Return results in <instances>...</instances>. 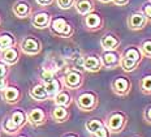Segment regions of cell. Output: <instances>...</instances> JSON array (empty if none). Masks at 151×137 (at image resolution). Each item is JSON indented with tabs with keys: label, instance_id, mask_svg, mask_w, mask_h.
<instances>
[{
	"label": "cell",
	"instance_id": "cell-1",
	"mask_svg": "<svg viewBox=\"0 0 151 137\" xmlns=\"http://www.w3.org/2000/svg\"><path fill=\"white\" fill-rule=\"evenodd\" d=\"M142 59V54L141 51L136 49V47H129V49L124 52L122 58L120 59V65L125 69L127 72H132L136 69L137 64Z\"/></svg>",
	"mask_w": 151,
	"mask_h": 137
},
{
	"label": "cell",
	"instance_id": "cell-2",
	"mask_svg": "<svg viewBox=\"0 0 151 137\" xmlns=\"http://www.w3.org/2000/svg\"><path fill=\"white\" fill-rule=\"evenodd\" d=\"M125 123H127V116L122 112H115L109 116L106 127L109 129V132H120L124 128Z\"/></svg>",
	"mask_w": 151,
	"mask_h": 137
},
{
	"label": "cell",
	"instance_id": "cell-3",
	"mask_svg": "<svg viewBox=\"0 0 151 137\" xmlns=\"http://www.w3.org/2000/svg\"><path fill=\"white\" fill-rule=\"evenodd\" d=\"M51 29L53 33L60 37H69L72 34V26L61 17L55 18V20L51 22Z\"/></svg>",
	"mask_w": 151,
	"mask_h": 137
},
{
	"label": "cell",
	"instance_id": "cell-4",
	"mask_svg": "<svg viewBox=\"0 0 151 137\" xmlns=\"http://www.w3.org/2000/svg\"><path fill=\"white\" fill-rule=\"evenodd\" d=\"M77 104L80 108H82L85 111H90L91 108L95 107L96 104V95L94 93H83L78 97Z\"/></svg>",
	"mask_w": 151,
	"mask_h": 137
},
{
	"label": "cell",
	"instance_id": "cell-5",
	"mask_svg": "<svg viewBox=\"0 0 151 137\" xmlns=\"http://www.w3.org/2000/svg\"><path fill=\"white\" fill-rule=\"evenodd\" d=\"M21 50L25 54H27V55H35V54H38L40 51V44L35 38L27 37L21 43Z\"/></svg>",
	"mask_w": 151,
	"mask_h": 137
},
{
	"label": "cell",
	"instance_id": "cell-6",
	"mask_svg": "<svg viewBox=\"0 0 151 137\" xmlns=\"http://www.w3.org/2000/svg\"><path fill=\"white\" fill-rule=\"evenodd\" d=\"M112 89L116 94L119 95H127L130 91V82L125 77H116L112 82Z\"/></svg>",
	"mask_w": 151,
	"mask_h": 137
},
{
	"label": "cell",
	"instance_id": "cell-7",
	"mask_svg": "<svg viewBox=\"0 0 151 137\" xmlns=\"http://www.w3.org/2000/svg\"><path fill=\"white\" fill-rule=\"evenodd\" d=\"M120 55L113 50H107L102 55V64H104L108 68H113L120 64Z\"/></svg>",
	"mask_w": 151,
	"mask_h": 137
},
{
	"label": "cell",
	"instance_id": "cell-8",
	"mask_svg": "<svg viewBox=\"0 0 151 137\" xmlns=\"http://www.w3.org/2000/svg\"><path fill=\"white\" fill-rule=\"evenodd\" d=\"M64 81H65V85H67L68 88L76 89L82 84V75L77 71H70V72L67 73Z\"/></svg>",
	"mask_w": 151,
	"mask_h": 137
},
{
	"label": "cell",
	"instance_id": "cell-9",
	"mask_svg": "<svg viewBox=\"0 0 151 137\" xmlns=\"http://www.w3.org/2000/svg\"><path fill=\"white\" fill-rule=\"evenodd\" d=\"M146 20L147 18L143 16V13L141 12H137V13H133L129 18L128 24H129V28L132 30H138V29H142L143 25L146 24Z\"/></svg>",
	"mask_w": 151,
	"mask_h": 137
},
{
	"label": "cell",
	"instance_id": "cell-10",
	"mask_svg": "<svg viewBox=\"0 0 151 137\" xmlns=\"http://www.w3.org/2000/svg\"><path fill=\"white\" fill-rule=\"evenodd\" d=\"M102 67V60H100L98 56H86L83 58V68L86 71H90V72H96L100 69Z\"/></svg>",
	"mask_w": 151,
	"mask_h": 137
},
{
	"label": "cell",
	"instance_id": "cell-11",
	"mask_svg": "<svg viewBox=\"0 0 151 137\" xmlns=\"http://www.w3.org/2000/svg\"><path fill=\"white\" fill-rule=\"evenodd\" d=\"M45 89H46V93L48 97H55L56 94L60 91V89H61V84H60V81L59 80H56V78H53L51 80V81H48V82H45Z\"/></svg>",
	"mask_w": 151,
	"mask_h": 137
},
{
	"label": "cell",
	"instance_id": "cell-12",
	"mask_svg": "<svg viewBox=\"0 0 151 137\" xmlns=\"http://www.w3.org/2000/svg\"><path fill=\"white\" fill-rule=\"evenodd\" d=\"M85 24L89 29H99L102 25V18L98 13H87L85 17Z\"/></svg>",
	"mask_w": 151,
	"mask_h": 137
},
{
	"label": "cell",
	"instance_id": "cell-13",
	"mask_svg": "<svg viewBox=\"0 0 151 137\" xmlns=\"http://www.w3.org/2000/svg\"><path fill=\"white\" fill-rule=\"evenodd\" d=\"M45 112H43V110H40V108H34V110L30 111L29 114V122L33 123L34 125H39V124H42L45 122Z\"/></svg>",
	"mask_w": 151,
	"mask_h": 137
},
{
	"label": "cell",
	"instance_id": "cell-14",
	"mask_svg": "<svg viewBox=\"0 0 151 137\" xmlns=\"http://www.w3.org/2000/svg\"><path fill=\"white\" fill-rule=\"evenodd\" d=\"M48 22H50V16H48V13H46V12L37 13L33 18V25L37 28H39V29L46 28L47 25H48Z\"/></svg>",
	"mask_w": 151,
	"mask_h": 137
},
{
	"label": "cell",
	"instance_id": "cell-15",
	"mask_svg": "<svg viewBox=\"0 0 151 137\" xmlns=\"http://www.w3.org/2000/svg\"><path fill=\"white\" fill-rule=\"evenodd\" d=\"M3 59H4L5 63L8 64H14L18 60V52L17 50L13 49V47H8L3 51Z\"/></svg>",
	"mask_w": 151,
	"mask_h": 137
},
{
	"label": "cell",
	"instance_id": "cell-16",
	"mask_svg": "<svg viewBox=\"0 0 151 137\" xmlns=\"http://www.w3.org/2000/svg\"><path fill=\"white\" fill-rule=\"evenodd\" d=\"M117 44H119V39L113 37L112 34H106L102 38V47L104 50H115Z\"/></svg>",
	"mask_w": 151,
	"mask_h": 137
},
{
	"label": "cell",
	"instance_id": "cell-17",
	"mask_svg": "<svg viewBox=\"0 0 151 137\" xmlns=\"http://www.w3.org/2000/svg\"><path fill=\"white\" fill-rule=\"evenodd\" d=\"M13 12L17 17H26L30 12V7L27 3L25 1H18L17 4H14L13 7Z\"/></svg>",
	"mask_w": 151,
	"mask_h": 137
},
{
	"label": "cell",
	"instance_id": "cell-18",
	"mask_svg": "<svg viewBox=\"0 0 151 137\" xmlns=\"http://www.w3.org/2000/svg\"><path fill=\"white\" fill-rule=\"evenodd\" d=\"M30 95L37 101H43V99H46V98L48 97L43 85H35V86L30 90Z\"/></svg>",
	"mask_w": 151,
	"mask_h": 137
},
{
	"label": "cell",
	"instance_id": "cell-19",
	"mask_svg": "<svg viewBox=\"0 0 151 137\" xmlns=\"http://www.w3.org/2000/svg\"><path fill=\"white\" fill-rule=\"evenodd\" d=\"M76 9L78 11V13L87 14L93 9V3H91V0H78L76 3Z\"/></svg>",
	"mask_w": 151,
	"mask_h": 137
},
{
	"label": "cell",
	"instance_id": "cell-20",
	"mask_svg": "<svg viewBox=\"0 0 151 137\" xmlns=\"http://www.w3.org/2000/svg\"><path fill=\"white\" fill-rule=\"evenodd\" d=\"M55 103L58 104V106H68L69 103H70V95L67 91H59L58 94L55 95Z\"/></svg>",
	"mask_w": 151,
	"mask_h": 137
},
{
	"label": "cell",
	"instance_id": "cell-21",
	"mask_svg": "<svg viewBox=\"0 0 151 137\" xmlns=\"http://www.w3.org/2000/svg\"><path fill=\"white\" fill-rule=\"evenodd\" d=\"M52 117L56 120V122H64V120L68 117L67 108L63 107V106H58L52 111Z\"/></svg>",
	"mask_w": 151,
	"mask_h": 137
},
{
	"label": "cell",
	"instance_id": "cell-22",
	"mask_svg": "<svg viewBox=\"0 0 151 137\" xmlns=\"http://www.w3.org/2000/svg\"><path fill=\"white\" fill-rule=\"evenodd\" d=\"M20 97V91L17 90L16 88H5V91H4V98L7 102H16Z\"/></svg>",
	"mask_w": 151,
	"mask_h": 137
},
{
	"label": "cell",
	"instance_id": "cell-23",
	"mask_svg": "<svg viewBox=\"0 0 151 137\" xmlns=\"http://www.w3.org/2000/svg\"><path fill=\"white\" fill-rule=\"evenodd\" d=\"M11 119L13 120L18 127H22L25 124V122H26V115H25L22 111H14V112L12 114Z\"/></svg>",
	"mask_w": 151,
	"mask_h": 137
},
{
	"label": "cell",
	"instance_id": "cell-24",
	"mask_svg": "<svg viewBox=\"0 0 151 137\" xmlns=\"http://www.w3.org/2000/svg\"><path fill=\"white\" fill-rule=\"evenodd\" d=\"M104 125V123L102 122V120H99V119H91L89 120V122L86 123V128L87 130H89L90 133H94L96 129H99L100 127H103Z\"/></svg>",
	"mask_w": 151,
	"mask_h": 137
},
{
	"label": "cell",
	"instance_id": "cell-25",
	"mask_svg": "<svg viewBox=\"0 0 151 137\" xmlns=\"http://www.w3.org/2000/svg\"><path fill=\"white\" fill-rule=\"evenodd\" d=\"M14 43L13 38L11 36H8V34H3V36H0V49L5 50L8 49V47H12Z\"/></svg>",
	"mask_w": 151,
	"mask_h": 137
},
{
	"label": "cell",
	"instance_id": "cell-26",
	"mask_svg": "<svg viewBox=\"0 0 151 137\" xmlns=\"http://www.w3.org/2000/svg\"><path fill=\"white\" fill-rule=\"evenodd\" d=\"M141 88H142V91L146 94L151 93V75L145 76L141 81Z\"/></svg>",
	"mask_w": 151,
	"mask_h": 137
},
{
	"label": "cell",
	"instance_id": "cell-27",
	"mask_svg": "<svg viewBox=\"0 0 151 137\" xmlns=\"http://www.w3.org/2000/svg\"><path fill=\"white\" fill-rule=\"evenodd\" d=\"M3 127H4V129L7 130V132H9V133H14L16 130L20 128V127H18L17 124H16V123L13 122V120L11 119V117L5 120V123H4V125H3Z\"/></svg>",
	"mask_w": 151,
	"mask_h": 137
},
{
	"label": "cell",
	"instance_id": "cell-28",
	"mask_svg": "<svg viewBox=\"0 0 151 137\" xmlns=\"http://www.w3.org/2000/svg\"><path fill=\"white\" fill-rule=\"evenodd\" d=\"M91 137H109V129L106 125H103L94 133H91Z\"/></svg>",
	"mask_w": 151,
	"mask_h": 137
},
{
	"label": "cell",
	"instance_id": "cell-29",
	"mask_svg": "<svg viewBox=\"0 0 151 137\" xmlns=\"http://www.w3.org/2000/svg\"><path fill=\"white\" fill-rule=\"evenodd\" d=\"M55 78V69H48L46 68L45 71L42 72V80L43 82H48L51 81V80Z\"/></svg>",
	"mask_w": 151,
	"mask_h": 137
},
{
	"label": "cell",
	"instance_id": "cell-30",
	"mask_svg": "<svg viewBox=\"0 0 151 137\" xmlns=\"http://www.w3.org/2000/svg\"><path fill=\"white\" fill-rule=\"evenodd\" d=\"M142 51L147 56H151V41H145L142 43Z\"/></svg>",
	"mask_w": 151,
	"mask_h": 137
},
{
	"label": "cell",
	"instance_id": "cell-31",
	"mask_svg": "<svg viewBox=\"0 0 151 137\" xmlns=\"http://www.w3.org/2000/svg\"><path fill=\"white\" fill-rule=\"evenodd\" d=\"M58 4H59V7L63 8V9H68V8L72 7L73 0H58Z\"/></svg>",
	"mask_w": 151,
	"mask_h": 137
},
{
	"label": "cell",
	"instance_id": "cell-32",
	"mask_svg": "<svg viewBox=\"0 0 151 137\" xmlns=\"http://www.w3.org/2000/svg\"><path fill=\"white\" fill-rule=\"evenodd\" d=\"M143 16L146 18H149V20H151V4H146L143 7Z\"/></svg>",
	"mask_w": 151,
	"mask_h": 137
},
{
	"label": "cell",
	"instance_id": "cell-33",
	"mask_svg": "<svg viewBox=\"0 0 151 137\" xmlns=\"http://www.w3.org/2000/svg\"><path fill=\"white\" fill-rule=\"evenodd\" d=\"M145 119H146L149 123H151V106L147 107L146 111H145Z\"/></svg>",
	"mask_w": 151,
	"mask_h": 137
},
{
	"label": "cell",
	"instance_id": "cell-34",
	"mask_svg": "<svg viewBox=\"0 0 151 137\" xmlns=\"http://www.w3.org/2000/svg\"><path fill=\"white\" fill-rule=\"evenodd\" d=\"M5 75H7V67L3 63H0V77H4Z\"/></svg>",
	"mask_w": 151,
	"mask_h": 137
},
{
	"label": "cell",
	"instance_id": "cell-35",
	"mask_svg": "<svg viewBox=\"0 0 151 137\" xmlns=\"http://www.w3.org/2000/svg\"><path fill=\"white\" fill-rule=\"evenodd\" d=\"M5 86H7V81H5V78L0 77V90H4Z\"/></svg>",
	"mask_w": 151,
	"mask_h": 137
},
{
	"label": "cell",
	"instance_id": "cell-36",
	"mask_svg": "<svg viewBox=\"0 0 151 137\" xmlns=\"http://www.w3.org/2000/svg\"><path fill=\"white\" fill-rule=\"evenodd\" d=\"M52 1L53 0H37V3L40 5H48V4H51Z\"/></svg>",
	"mask_w": 151,
	"mask_h": 137
},
{
	"label": "cell",
	"instance_id": "cell-37",
	"mask_svg": "<svg viewBox=\"0 0 151 137\" xmlns=\"http://www.w3.org/2000/svg\"><path fill=\"white\" fill-rule=\"evenodd\" d=\"M115 4H117V5H124V4H127L128 3V0H112Z\"/></svg>",
	"mask_w": 151,
	"mask_h": 137
},
{
	"label": "cell",
	"instance_id": "cell-38",
	"mask_svg": "<svg viewBox=\"0 0 151 137\" xmlns=\"http://www.w3.org/2000/svg\"><path fill=\"white\" fill-rule=\"evenodd\" d=\"M100 1H103V3H108V1H112V0H100Z\"/></svg>",
	"mask_w": 151,
	"mask_h": 137
},
{
	"label": "cell",
	"instance_id": "cell-39",
	"mask_svg": "<svg viewBox=\"0 0 151 137\" xmlns=\"http://www.w3.org/2000/svg\"><path fill=\"white\" fill-rule=\"evenodd\" d=\"M65 137H77V136H74V135H68V136H65Z\"/></svg>",
	"mask_w": 151,
	"mask_h": 137
},
{
	"label": "cell",
	"instance_id": "cell-40",
	"mask_svg": "<svg viewBox=\"0 0 151 137\" xmlns=\"http://www.w3.org/2000/svg\"><path fill=\"white\" fill-rule=\"evenodd\" d=\"M20 137H25V136H20Z\"/></svg>",
	"mask_w": 151,
	"mask_h": 137
}]
</instances>
